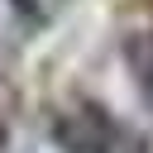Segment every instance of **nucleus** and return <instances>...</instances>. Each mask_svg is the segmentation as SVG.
Here are the masks:
<instances>
[{
	"label": "nucleus",
	"mask_w": 153,
	"mask_h": 153,
	"mask_svg": "<svg viewBox=\"0 0 153 153\" xmlns=\"http://www.w3.org/2000/svg\"><path fill=\"white\" fill-rule=\"evenodd\" d=\"M53 139L62 153H139V139L96 100H76L53 120Z\"/></svg>",
	"instance_id": "nucleus-1"
},
{
	"label": "nucleus",
	"mask_w": 153,
	"mask_h": 153,
	"mask_svg": "<svg viewBox=\"0 0 153 153\" xmlns=\"http://www.w3.org/2000/svg\"><path fill=\"white\" fill-rule=\"evenodd\" d=\"M62 10H67V0H10V14H14L19 29H29V33H43Z\"/></svg>",
	"instance_id": "nucleus-2"
},
{
	"label": "nucleus",
	"mask_w": 153,
	"mask_h": 153,
	"mask_svg": "<svg viewBox=\"0 0 153 153\" xmlns=\"http://www.w3.org/2000/svg\"><path fill=\"white\" fill-rule=\"evenodd\" d=\"M124 53H129V67H134V81H139L143 100L153 105V33H148V38H134Z\"/></svg>",
	"instance_id": "nucleus-3"
}]
</instances>
